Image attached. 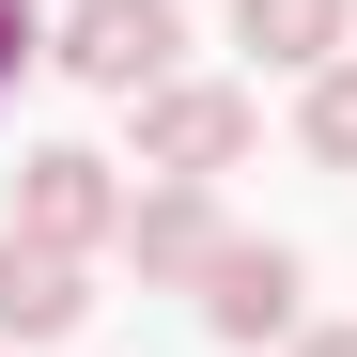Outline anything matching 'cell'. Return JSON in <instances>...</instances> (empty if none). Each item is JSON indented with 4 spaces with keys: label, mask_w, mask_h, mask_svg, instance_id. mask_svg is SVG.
Returning <instances> with one entry per match:
<instances>
[{
    "label": "cell",
    "mask_w": 357,
    "mask_h": 357,
    "mask_svg": "<svg viewBox=\"0 0 357 357\" xmlns=\"http://www.w3.org/2000/svg\"><path fill=\"white\" fill-rule=\"evenodd\" d=\"M0 233H47V249H125V187H109V155L93 140H47V155H16V218Z\"/></svg>",
    "instance_id": "1"
},
{
    "label": "cell",
    "mask_w": 357,
    "mask_h": 357,
    "mask_svg": "<svg viewBox=\"0 0 357 357\" xmlns=\"http://www.w3.org/2000/svg\"><path fill=\"white\" fill-rule=\"evenodd\" d=\"M78 311H93V264L47 249V233H0V342L31 357V342H63Z\"/></svg>",
    "instance_id": "5"
},
{
    "label": "cell",
    "mask_w": 357,
    "mask_h": 357,
    "mask_svg": "<svg viewBox=\"0 0 357 357\" xmlns=\"http://www.w3.org/2000/svg\"><path fill=\"white\" fill-rule=\"evenodd\" d=\"M218 249H233V233H218V187H140L125 202V264L140 280H202Z\"/></svg>",
    "instance_id": "6"
},
{
    "label": "cell",
    "mask_w": 357,
    "mask_h": 357,
    "mask_svg": "<svg viewBox=\"0 0 357 357\" xmlns=\"http://www.w3.org/2000/svg\"><path fill=\"white\" fill-rule=\"evenodd\" d=\"M171 47H187V31H171V0H78V16H63V78L140 109V93L171 78Z\"/></svg>",
    "instance_id": "3"
},
{
    "label": "cell",
    "mask_w": 357,
    "mask_h": 357,
    "mask_svg": "<svg viewBox=\"0 0 357 357\" xmlns=\"http://www.w3.org/2000/svg\"><path fill=\"white\" fill-rule=\"evenodd\" d=\"M0 357H16V342H0Z\"/></svg>",
    "instance_id": "11"
},
{
    "label": "cell",
    "mask_w": 357,
    "mask_h": 357,
    "mask_svg": "<svg viewBox=\"0 0 357 357\" xmlns=\"http://www.w3.org/2000/svg\"><path fill=\"white\" fill-rule=\"evenodd\" d=\"M295 357H357V326H295Z\"/></svg>",
    "instance_id": "10"
},
{
    "label": "cell",
    "mask_w": 357,
    "mask_h": 357,
    "mask_svg": "<svg viewBox=\"0 0 357 357\" xmlns=\"http://www.w3.org/2000/svg\"><path fill=\"white\" fill-rule=\"evenodd\" d=\"M249 125H264V109L233 93V78H155L140 93V171H155V187H202V171L249 155Z\"/></svg>",
    "instance_id": "2"
},
{
    "label": "cell",
    "mask_w": 357,
    "mask_h": 357,
    "mask_svg": "<svg viewBox=\"0 0 357 357\" xmlns=\"http://www.w3.org/2000/svg\"><path fill=\"white\" fill-rule=\"evenodd\" d=\"M342 31H357V0H233V47L249 63H295V78H326Z\"/></svg>",
    "instance_id": "7"
},
{
    "label": "cell",
    "mask_w": 357,
    "mask_h": 357,
    "mask_svg": "<svg viewBox=\"0 0 357 357\" xmlns=\"http://www.w3.org/2000/svg\"><path fill=\"white\" fill-rule=\"evenodd\" d=\"M31 47H47V16H31V0H0V93H16V63H31Z\"/></svg>",
    "instance_id": "9"
},
{
    "label": "cell",
    "mask_w": 357,
    "mask_h": 357,
    "mask_svg": "<svg viewBox=\"0 0 357 357\" xmlns=\"http://www.w3.org/2000/svg\"><path fill=\"white\" fill-rule=\"evenodd\" d=\"M202 326L218 342H295V249L280 233H233V249L202 264Z\"/></svg>",
    "instance_id": "4"
},
{
    "label": "cell",
    "mask_w": 357,
    "mask_h": 357,
    "mask_svg": "<svg viewBox=\"0 0 357 357\" xmlns=\"http://www.w3.org/2000/svg\"><path fill=\"white\" fill-rule=\"evenodd\" d=\"M295 140H311L326 171H357V63H326L311 93H295Z\"/></svg>",
    "instance_id": "8"
}]
</instances>
